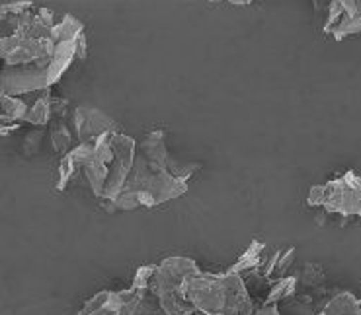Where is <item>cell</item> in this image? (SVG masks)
Wrapping results in <instances>:
<instances>
[{
    "mask_svg": "<svg viewBox=\"0 0 361 315\" xmlns=\"http://www.w3.org/2000/svg\"><path fill=\"white\" fill-rule=\"evenodd\" d=\"M200 271L190 257H169L157 265L149 290L159 298L160 306L169 315H195V306L185 296L188 278Z\"/></svg>",
    "mask_w": 361,
    "mask_h": 315,
    "instance_id": "3",
    "label": "cell"
},
{
    "mask_svg": "<svg viewBox=\"0 0 361 315\" xmlns=\"http://www.w3.org/2000/svg\"><path fill=\"white\" fill-rule=\"evenodd\" d=\"M195 315H209V314H205V311H195Z\"/></svg>",
    "mask_w": 361,
    "mask_h": 315,
    "instance_id": "18",
    "label": "cell"
},
{
    "mask_svg": "<svg viewBox=\"0 0 361 315\" xmlns=\"http://www.w3.org/2000/svg\"><path fill=\"white\" fill-rule=\"evenodd\" d=\"M360 300H361V298H360Z\"/></svg>",
    "mask_w": 361,
    "mask_h": 315,
    "instance_id": "20",
    "label": "cell"
},
{
    "mask_svg": "<svg viewBox=\"0 0 361 315\" xmlns=\"http://www.w3.org/2000/svg\"><path fill=\"white\" fill-rule=\"evenodd\" d=\"M322 315H361V300L350 292H342L328 302Z\"/></svg>",
    "mask_w": 361,
    "mask_h": 315,
    "instance_id": "11",
    "label": "cell"
},
{
    "mask_svg": "<svg viewBox=\"0 0 361 315\" xmlns=\"http://www.w3.org/2000/svg\"><path fill=\"white\" fill-rule=\"evenodd\" d=\"M80 315H119L116 292L104 290L86 302Z\"/></svg>",
    "mask_w": 361,
    "mask_h": 315,
    "instance_id": "9",
    "label": "cell"
},
{
    "mask_svg": "<svg viewBox=\"0 0 361 315\" xmlns=\"http://www.w3.org/2000/svg\"><path fill=\"white\" fill-rule=\"evenodd\" d=\"M185 296L197 311L209 315H254V304L243 276L231 271L221 274L197 271L188 278Z\"/></svg>",
    "mask_w": 361,
    "mask_h": 315,
    "instance_id": "2",
    "label": "cell"
},
{
    "mask_svg": "<svg viewBox=\"0 0 361 315\" xmlns=\"http://www.w3.org/2000/svg\"><path fill=\"white\" fill-rule=\"evenodd\" d=\"M27 111H30V105L22 98H18V96H2V117L8 123H16V121L25 123Z\"/></svg>",
    "mask_w": 361,
    "mask_h": 315,
    "instance_id": "13",
    "label": "cell"
},
{
    "mask_svg": "<svg viewBox=\"0 0 361 315\" xmlns=\"http://www.w3.org/2000/svg\"><path fill=\"white\" fill-rule=\"evenodd\" d=\"M76 136L82 142H96L104 134L114 131V119L98 109L78 108L73 115Z\"/></svg>",
    "mask_w": 361,
    "mask_h": 315,
    "instance_id": "8",
    "label": "cell"
},
{
    "mask_svg": "<svg viewBox=\"0 0 361 315\" xmlns=\"http://www.w3.org/2000/svg\"><path fill=\"white\" fill-rule=\"evenodd\" d=\"M307 202L311 207H324L328 212L344 218L361 216V175L345 172L324 185H314Z\"/></svg>",
    "mask_w": 361,
    "mask_h": 315,
    "instance_id": "4",
    "label": "cell"
},
{
    "mask_svg": "<svg viewBox=\"0 0 361 315\" xmlns=\"http://www.w3.org/2000/svg\"><path fill=\"white\" fill-rule=\"evenodd\" d=\"M264 249L266 245L262 243V241L254 240L248 249L244 251L240 259L236 261L235 265L231 266L228 271L231 273H236V274H243V273H248V271H254V269H258V266L264 265Z\"/></svg>",
    "mask_w": 361,
    "mask_h": 315,
    "instance_id": "10",
    "label": "cell"
},
{
    "mask_svg": "<svg viewBox=\"0 0 361 315\" xmlns=\"http://www.w3.org/2000/svg\"><path fill=\"white\" fill-rule=\"evenodd\" d=\"M71 141H73V136H71L68 127L63 121H59L51 131V142H53L55 152H67L68 146H71Z\"/></svg>",
    "mask_w": 361,
    "mask_h": 315,
    "instance_id": "15",
    "label": "cell"
},
{
    "mask_svg": "<svg viewBox=\"0 0 361 315\" xmlns=\"http://www.w3.org/2000/svg\"><path fill=\"white\" fill-rule=\"evenodd\" d=\"M53 37H30V35H4L2 37V60L4 67H22L53 55Z\"/></svg>",
    "mask_w": 361,
    "mask_h": 315,
    "instance_id": "7",
    "label": "cell"
},
{
    "mask_svg": "<svg viewBox=\"0 0 361 315\" xmlns=\"http://www.w3.org/2000/svg\"><path fill=\"white\" fill-rule=\"evenodd\" d=\"M154 269H157V266H152V265L151 266H141V269L137 271V274H135L133 284H131V286L147 290V288H149V284H151L152 274H154Z\"/></svg>",
    "mask_w": 361,
    "mask_h": 315,
    "instance_id": "16",
    "label": "cell"
},
{
    "mask_svg": "<svg viewBox=\"0 0 361 315\" xmlns=\"http://www.w3.org/2000/svg\"><path fill=\"white\" fill-rule=\"evenodd\" d=\"M111 148H114V160L109 164V177L106 191L102 197V202L111 205L118 199L121 191L126 189L127 179L133 169L135 156H137V144L131 136L111 131Z\"/></svg>",
    "mask_w": 361,
    "mask_h": 315,
    "instance_id": "5",
    "label": "cell"
},
{
    "mask_svg": "<svg viewBox=\"0 0 361 315\" xmlns=\"http://www.w3.org/2000/svg\"><path fill=\"white\" fill-rule=\"evenodd\" d=\"M200 164L178 162L169 154L166 133L152 131L139 146L126 189L114 200V210L137 207H159L166 200L182 197Z\"/></svg>",
    "mask_w": 361,
    "mask_h": 315,
    "instance_id": "1",
    "label": "cell"
},
{
    "mask_svg": "<svg viewBox=\"0 0 361 315\" xmlns=\"http://www.w3.org/2000/svg\"><path fill=\"white\" fill-rule=\"evenodd\" d=\"M53 117H55V113H53V96H49V90H47L30 108L27 117H25V123L34 124V127H45Z\"/></svg>",
    "mask_w": 361,
    "mask_h": 315,
    "instance_id": "12",
    "label": "cell"
},
{
    "mask_svg": "<svg viewBox=\"0 0 361 315\" xmlns=\"http://www.w3.org/2000/svg\"><path fill=\"white\" fill-rule=\"evenodd\" d=\"M320 315H322V314H320Z\"/></svg>",
    "mask_w": 361,
    "mask_h": 315,
    "instance_id": "19",
    "label": "cell"
},
{
    "mask_svg": "<svg viewBox=\"0 0 361 315\" xmlns=\"http://www.w3.org/2000/svg\"><path fill=\"white\" fill-rule=\"evenodd\" d=\"M254 315H279L277 304H264Z\"/></svg>",
    "mask_w": 361,
    "mask_h": 315,
    "instance_id": "17",
    "label": "cell"
},
{
    "mask_svg": "<svg viewBox=\"0 0 361 315\" xmlns=\"http://www.w3.org/2000/svg\"><path fill=\"white\" fill-rule=\"evenodd\" d=\"M295 286H297V281H295L293 276H289V278H281V281L276 282V284L271 286V290H269L268 294V300H266L264 304H279L281 300L293 294Z\"/></svg>",
    "mask_w": 361,
    "mask_h": 315,
    "instance_id": "14",
    "label": "cell"
},
{
    "mask_svg": "<svg viewBox=\"0 0 361 315\" xmlns=\"http://www.w3.org/2000/svg\"><path fill=\"white\" fill-rule=\"evenodd\" d=\"M51 88L49 58L32 65L8 67L2 72V96H27Z\"/></svg>",
    "mask_w": 361,
    "mask_h": 315,
    "instance_id": "6",
    "label": "cell"
}]
</instances>
